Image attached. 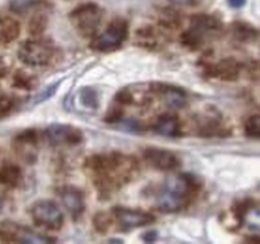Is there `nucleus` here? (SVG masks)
I'll use <instances>...</instances> for the list:
<instances>
[{"instance_id": "8", "label": "nucleus", "mask_w": 260, "mask_h": 244, "mask_svg": "<svg viewBox=\"0 0 260 244\" xmlns=\"http://www.w3.org/2000/svg\"><path fill=\"white\" fill-rule=\"evenodd\" d=\"M144 160L152 167L158 170H167V171L177 168L180 164V160L177 158L176 154L170 150H164V149H155V147H149L144 150Z\"/></svg>"}, {"instance_id": "15", "label": "nucleus", "mask_w": 260, "mask_h": 244, "mask_svg": "<svg viewBox=\"0 0 260 244\" xmlns=\"http://www.w3.org/2000/svg\"><path fill=\"white\" fill-rule=\"evenodd\" d=\"M61 81L54 82L52 85H49V86H46V88H43L42 91H40L39 94L35 97V100H33V104H39V103L45 102V100H48V99H51L55 93H57V89H58V86H60Z\"/></svg>"}, {"instance_id": "3", "label": "nucleus", "mask_w": 260, "mask_h": 244, "mask_svg": "<svg viewBox=\"0 0 260 244\" xmlns=\"http://www.w3.org/2000/svg\"><path fill=\"white\" fill-rule=\"evenodd\" d=\"M33 221L48 229H60L64 222V216L60 207L51 201H39L31 208Z\"/></svg>"}, {"instance_id": "2", "label": "nucleus", "mask_w": 260, "mask_h": 244, "mask_svg": "<svg viewBox=\"0 0 260 244\" xmlns=\"http://www.w3.org/2000/svg\"><path fill=\"white\" fill-rule=\"evenodd\" d=\"M128 35V24L125 21H113L101 35L95 38L92 42V48L97 51H113L119 48L126 39Z\"/></svg>"}, {"instance_id": "20", "label": "nucleus", "mask_w": 260, "mask_h": 244, "mask_svg": "<svg viewBox=\"0 0 260 244\" xmlns=\"http://www.w3.org/2000/svg\"><path fill=\"white\" fill-rule=\"evenodd\" d=\"M2 27H3V25H2V20H0V38H2Z\"/></svg>"}, {"instance_id": "11", "label": "nucleus", "mask_w": 260, "mask_h": 244, "mask_svg": "<svg viewBox=\"0 0 260 244\" xmlns=\"http://www.w3.org/2000/svg\"><path fill=\"white\" fill-rule=\"evenodd\" d=\"M160 99L162 102L165 103L167 106L173 107V109H179L183 107L186 104V94L184 91L177 88V86H173V85H165L160 88Z\"/></svg>"}, {"instance_id": "7", "label": "nucleus", "mask_w": 260, "mask_h": 244, "mask_svg": "<svg viewBox=\"0 0 260 244\" xmlns=\"http://www.w3.org/2000/svg\"><path fill=\"white\" fill-rule=\"evenodd\" d=\"M2 235H6L8 238H11L12 241H18V243L27 244H39V243H54V240L46 238L45 235H40L33 232L31 229H27L24 226L15 224H9V226H3L2 228Z\"/></svg>"}, {"instance_id": "4", "label": "nucleus", "mask_w": 260, "mask_h": 244, "mask_svg": "<svg viewBox=\"0 0 260 244\" xmlns=\"http://www.w3.org/2000/svg\"><path fill=\"white\" fill-rule=\"evenodd\" d=\"M18 55L21 60L30 66H43L51 58L52 48L43 42L28 41L21 45Z\"/></svg>"}, {"instance_id": "14", "label": "nucleus", "mask_w": 260, "mask_h": 244, "mask_svg": "<svg viewBox=\"0 0 260 244\" xmlns=\"http://www.w3.org/2000/svg\"><path fill=\"white\" fill-rule=\"evenodd\" d=\"M18 177H20V171L14 165L12 167L11 165L9 167H5V168L0 170V182L15 183L18 180Z\"/></svg>"}, {"instance_id": "13", "label": "nucleus", "mask_w": 260, "mask_h": 244, "mask_svg": "<svg viewBox=\"0 0 260 244\" xmlns=\"http://www.w3.org/2000/svg\"><path fill=\"white\" fill-rule=\"evenodd\" d=\"M79 100L82 106H85L86 109H91V110L97 109L99 103H100L99 102V93L92 86H85V88L80 89Z\"/></svg>"}, {"instance_id": "10", "label": "nucleus", "mask_w": 260, "mask_h": 244, "mask_svg": "<svg viewBox=\"0 0 260 244\" xmlns=\"http://www.w3.org/2000/svg\"><path fill=\"white\" fill-rule=\"evenodd\" d=\"M61 201L66 205V208L75 216L78 218L82 215V211L85 210V201H83V195L79 189L75 188H67L61 192Z\"/></svg>"}, {"instance_id": "5", "label": "nucleus", "mask_w": 260, "mask_h": 244, "mask_svg": "<svg viewBox=\"0 0 260 244\" xmlns=\"http://www.w3.org/2000/svg\"><path fill=\"white\" fill-rule=\"evenodd\" d=\"M46 136L52 144H78L83 139L79 128L66 124L49 125L46 130Z\"/></svg>"}, {"instance_id": "19", "label": "nucleus", "mask_w": 260, "mask_h": 244, "mask_svg": "<svg viewBox=\"0 0 260 244\" xmlns=\"http://www.w3.org/2000/svg\"><path fill=\"white\" fill-rule=\"evenodd\" d=\"M171 2H174L177 5H187V3H190V0H171Z\"/></svg>"}, {"instance_id": "9", "label": "nucleus", "mask_w": 260, "mask_h": 244, "mask_svg": "<svg viewBox=\"0 0 260 244\" xmlns=\"http://www.w3.org/2000/svg\"><path fill=\"white\" fill-rule=\"evenodd\" d=\"M73 20L83 32H92L101 18V12L97 5H85L73 12Z\"/></svg>"}, {"instance_id": "6", "label": "nucleus", "mask_w": 260, "mask_h": 244, "mask_svg": "<svg viewBox=\"0 0 260 244\" xmlns=\"http://www.w3.org/2000/svg\"><path fill=\"white\" fill-rule=\"evenodd\" d=\"M116 213V219L123 229H129V228H139V226H147V225L155 222V216L140 211V210H131V208H123L119 207L115 210Z\"/></svg>"}, {"instance_id": "18", "label": "nucleus", "mask_w": 260, "mask_h": 244, "mask_svg": "<svg viewBox=\"0 0 260 244\" xmlns=\"http://www.w3.org/2000/svg\"><path fill=\"white\" fill-rule=\"evenodd\" d=\"M146 241H153V240H156V232H149V234H146V238H144Z\"/></svg>"}, {"instance_id": "21", "label": "nucleus", "mask_w": 260, "mask_h": 244, "mask_svg": "<svg viewBox=\"0 0 260 244\" xmlns=\"http://www.w3.org/2000/svg\"><path fill=\"white\" fill-rule=\"evenodd\" d=\"M0 208H2V201H0Z\"/></svg>"}, {"instance_id": "17", "label": "nucleus", "mask_w": 260, "mask_h": 244, "mask_svg": "<svg viewBox=\"0 0 260 244\" xmlns=\"http://www.w3.org/2000/svg\"><path fill=\"white\" fill-rule=\"evenodd\" d=\"M247 0H228V5L232 8V9H240L245 5Z\"/></svg>"}, {"instance_id": "12", "label": "nucleus", "mask_w": 260, "mask_h": 244, "mask_svg": "<svg viewBox=\"0 0 260 244\" xmlns=\"http://www.w3.org/2000/svg\"><path fill=\"white\" fill-rule=\"evenodd\" d=\"M153 130L156 134L164 136V137H176L179 134V130H180V125L177 118L174 116H170V115H164L159 116L155 125H153Z\"/></svg>"}, {"instance_id": "1", "label": "nucleus", "mask_w": 260, "mask_h": 244, "mask_svg": "<svg viewBox=\"0 0 260 244\" xmlns=\"http://www.w3.org/2000/svg\"><path fill=\"white\" fill-rule=\"evenodd\" d=\"M200 182L192 176H177L170 177L158 194V207L162 211L174 213L181 210L190 200V194L197 192Z\"/></svg>"}, {"instance_id": "16", "label": "nucleus", "mask_w": 260, "mask_h": 244, "mask_svg": "<svg viewBox=\"0 0 260 244\" xmlns=\"http://www.w3.org/2000/svg\"><path fill=\"white\" fill-rule=\"evenodd\" d=\"M245 131L250 137H254L257 139L260 134V119L259 116H253L247 121V125H245Z\"/></svg>"}]
</instances>
